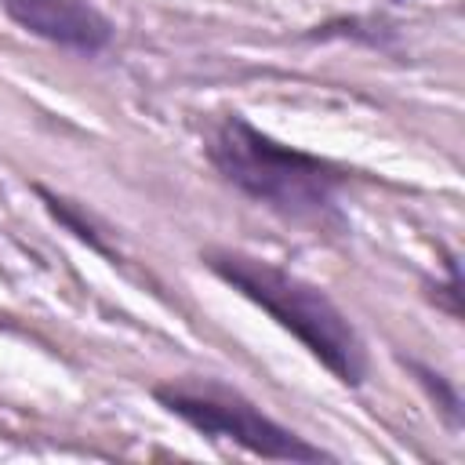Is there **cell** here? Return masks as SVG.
Segmentation results:
<instances>
[{"instance_id":"6","label":"cell","mask_w":465,"mask_h":465,"mask_svg":"<svg viewBox=\"0 0 465 465\" xmlns=\"http://www.w3.org/2000/svg\"><path fill=\"white\" fill-rule=\"evenodd\" d=\"M411 371L418 374V381L429 389V396L436 400V407L447 414V421L450 425H458L461 421V400H458V392H454V385L443 378V374H436V371H429L425 363H418V360H411Z\"/></svg>"},{"instance_id":"5","label":"cell","mask_w":465,"mask_h":465,"mask_svg":"<svg viewBox=\"0 0 465 465\" xmlns=\"http://www.w3.org/2000/svg\"><path fill=\"white\" fill-rule=\"evenodd\" d=\"M36 193H40V200L47 203V211H51V214H54V218H58V222H62V225H65V229H69L76 240L91 243V247H94V251H102V254H113V251L105 247V240L94 232V222L84 214V207H76V203H73V200H65V196L47 193L44 185H36Z\"/></svg>"},{"instance_id":"3","label":"cell","mask_w":465,"mask_h":465,"mask_svg":"<svg viewBox=\"0 0 465 465\" xmlns=\"http://www.w3.org/2000/svg\"><path fill=\"white\" fill-rule=\"evenodd\" d=\"M153 396L160 407H167L207 440H229L269 461H331L323 447L291 432L258 403L222 381H167L156 385Z\"/></svg>"},{"instance_id":"1","label":"cell","mask_w":465,"mask_h":465,"mask_svg":"<svg viewBox=\"0 0 465 465\" xmlns=\"http://www.w3.org/2000/svg\"><path fill=\"white\" fill-rule=\"evenodd\" d=\"M207 160L232 189L283 218L341 225L338 189L349 182V171L276 142L240 113L218 120L207 142Z\"/></svg>"},{"instance_id":"4","label":"cell","mask_w":465,"mask_h":465,"mask_svg":"<svg viewBox=\"0 0 465 465\" xmlns=\"http://www.w3.org/2000/svg\"><path fill=\"white\" fill-rule=\"evenodd\" d=\"M0 7L29 36L73 54H102L113 44V22L87 0H0Z\"/></svg>"},{"instance_id":"2","label":"cell","mask_w":465,"mask_h":465,"mask_svg":"<svg viewBox=\"0 0 465 465\" xmlns=\"http://www.w3.org/2000/svg\"><path fill=\"white\" fill-rule=\"evenodd\" d=\"M203 262L218 280H225L262 312H269L283 331H291L309 349V356H316L341 385H363V338L316 283L243 251H207Z\"/></svg>"}]
</instances>
